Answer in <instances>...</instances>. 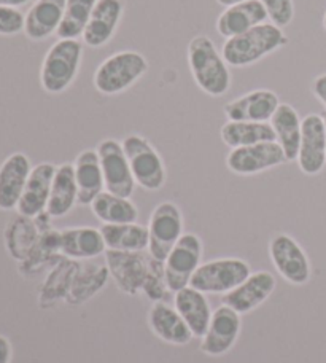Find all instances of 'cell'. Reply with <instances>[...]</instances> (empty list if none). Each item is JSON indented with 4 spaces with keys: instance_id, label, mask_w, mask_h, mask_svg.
Returning a JSON list of instances; mask_svg holds the SVG:
<instances>
[{
    "instance_id": "cell-1",
    "label": "cell",
    "mask_w": 326,
    "mask_h": 363,
    "mask_svg": "<svg viewBox=\"0 0 326 363\" xmlns=\"http://www.w3.org/2000/svg\"><path fill=\"white\" fill-rule=\"evenodd\" d=\"M188 67L196 85L212 97L225 96L231 88L230 66L208 35H196L188 43Z\"/></svg>"
},
{
    "instance_id": "cell-2",
    "label": "cell",
    "mask_w": 326,
    "mask_h": 363,
    "mask_svg": "<svg viewBox=\"0 0 326 363\" xmlns=\"http://www.w3.org/2000/svg\"><path fill=\"white\" fill-rule=\"evenodd\" d=\"M288 45L283 29L272 23L259 24L244 34L226 38L221 48L227 66L249 67Z\"/></svg>"
},
{
    "instance_id": "cell-3",
    "label": "cell",
    "mask_w": 326,
    "mask_h": 363,
    "mask_svg": "<svg viewBox=\"0 0 326 363\" xmlns=\"http://www.w3.org/2000/svg\"><path fill=\"white\" fill-rule=\"evenodd\" d=\"M84 45L78 38H57L45 55L40 85L50 94H61L77 80L82 69Z\"/></svg>"
},
{
    "instance_id": "cell-4",
    "label": "cell",
    "mask_w": 326,
    "mask_h": 363,
    "mask_svg": "<svg viewBox=\"0 0 326 363\" xmlns=\"http://www.w3.org/2000/svg\"><path fill=\"white\" fill-rule=\"evenodd\" d=\"M150 64L139 51L123 50L110 55L97 66L93 83L97 93L116 96L133 88L147 75Z\"/></svg>"
},
{
    "instance_id": "cell-5",
    "label": "cell",
    "mask_w": 326,
    "mask_h": 363,
    "mask_svg": "<svg viewBox=\"0 0 326 363\" xmlns=\"http://www.w3.org/2000/svg\"><path fill=\"white\" fill-rule=\"evenodd\" d=\"M135 184L147 191H158L166 185L164 160L152 142L140 134H129L121 142Z\"/></svg>"
},
{
    "instance_id": "cell-6",
    "label": "cell",
    "mask_w": 326,
    "mask_h": 363,
    "mask_svg": "<svg viewBox=\"0 0 326 363\" xmlns=\"http://www.w3.org/2000/svg\"><path fill=\"white\" fill-rule=\"evenodd\" d=\"M252 274L250 264L242 258H217L202 263L190 285L206 295H226Z\"/></svg>"
},
{
    "instance_id": "cell-7",
    "label": "cell",
    "mask_w": 326,
    "mask_h": 363,
    "mask_svg": "<svg viewBox=\"0 0 326 363\" xmlns=\"http://www.w3.org/2000/svg\"><path fill=\"white\" fill-rule=\"evenodd\" d=\"M148 254L164 263L166 257L179 239L184 236V213L172 201L154 207L148 220Z\"/></svg>"
},
{
    "instance_id": "cell-8",
    "label": "cell",
    "mask_w": 326,
    "mask_h": 363,
    "mask_svg": "<svg viewBox=\"0 0 326 363\" xmlns=\"http://www.w3.org/2000/svg\"><path fill=\"white\" fill-rule=\"evenodd\" d=\"M202 245L201 238L194 233H184L164 260L166 281L171 291H179L190 285L194 272L201 267Z\"/></svg>"
},
{
    "instance_id": "cell-9",
    "label": "cell",
    "mask_w": 326,
    "mask_h": 363,
    "mask_svg": "<svg viewBox=\"0 0 326 363\" xmlns=\"http://www.w3.org/2000/svg\"><path fill=\"white\" fill-rule=\"evenodd\" d=\"M101 160L106 191L118 194L123 198H130L135 190V180L130 172L129 161L126 158L123 144L116 139H103L96 147Z\"/></svg>"
},
{
    "instance_id": "cell-10",
    "label": "cell",
    "mask_w": 326,
    "mask_h": 363,
    "mask_svg": "<svg viewBox=\"0 0 326 363\" xmlns=\"http://www.w3.org/2000/svg\"><path fill=\"white\" fill-rule=\"evenodd\" d=\"M286 163L285 153L276 140L231 148L226 157V167L236 176H257Z\"/></svg>"
},
{
    "instance_id": "cell-11",
    "label": "cell",
    "mask_w": 326,
    "mask_h": 363,
    "mask_svg": "<svg viewBox=\"0 0 326 363\" xmlns=\"http://www.w3.org/2000/svg\"><path fill=\"white\" fill-rule=\"evenodd\" d=\"M103 258H106L110 277L113 279L116 287L129 296L139 295L143 287V281H145L150 258H152L148 250L121 252L107 249Z\"/></svg>"
},
{
    "instance_id": "cell-12",
    "label": "cell",
    "mask_w": 326,
    "mask_h": 363,
    "mask_svg": "<svg viewBox=\"0 0 326 363\" xmlns=\"http://www.w3.org/2000/svg\"><path fill=\"white\" fill-rule=\"evenodd\" d=\"M269 257L274 268L286 282L304 285L310 279V262L304 249L285 233L272 236L269 241Z\"/></svg>"
},
{
    "instance_id": "cell-13",
    "label": "cell",
    "mask_w": 326,
    "mask_h": 363,
    "mask_svg": "<svg viewBox=\"0 0 326 363\" xmlns=\"http://www.w3.org/2000/svg\"><path fill=\"white\" fill-rule=\"evenodd\" d=\"M242 330V317L232 308L221 304L213 311L210 323L201 338V351L210 357H220L231 351Z\"/></svg>"
},
{
    "instance_id": "cell-14",
    "label": "cell",
    "mask_w": 326,
    "mask_h": 363,
    "mask_svg": "<svg viewBox=\"0 0 326 363\" xmlns=\"http://www.w3.org/2000/svg\"><path fill=\"white\" fill-rule=\"evenodd\" d=\"M298 164L305 176H317L326 164V129L322 115L310 113L303 120Z\"/></svg>"
},
{
    "instance_id": "cell-15",
    "label": "cell",
    "mask_w": 326,
    "mask_h": 363,
    "mask_svg": "<svg viewBox=\"0 0 326 363\" xmlns=\"http://www.w3.org/2000/svg\"><path fill=\"white\" fill-rule=\"evenodd\" d=\"M125 2L123 0H97L82 42L88 48H102L115 37L120 28Z\"/></svg>"
},
{
    "instance_id": "cell-16",
    "label": "cell",
    "mask_w": 326,
    "mask_h": 363,
    "mask_svg": "<svg viewBox=\"0 0 326 363\" xmlns=\"http://www.w3.org/2000/svg\"><path fill=\"white\" fill-rule=\"evenodd\" d=\"M274 290H276L274 274L269 271H257L252 272L239 287L221 296V304H226L240 315H244L261 306L272 295Z\"/></svg>"
},
{
    "instance_id": "cell-17",
    "label": "cell",
    "mask_w": 326,
    "mask_h": 363,
    "mask_svg": "<svg viewBox=\"0 0 326 363\" xmlns=\"http://www.w3.org/2000/svg\"><path fill=\"white\" fill-rule=\"evenodd\" d=\"M280 106L279 96L271 89H253L225 106L223 112L227 121L269 123Z\"/></svg>"
},
{
    "instance_id": "cell-18",
    "label": "cell",
    "mask_w": 326,
    "mask_h": 363,
    "mask_svg": "<svg viewBox=\"0 0 326 363\" xmlns=\"http://www.w3.org/2000/svg\"><path fill=\"white\" fill-rule=\"evenodd\" d=\"M56 167L57 166L53 163H40L32 167L28 184L24 186L23 196L16 207L19 216L34 218L47 212Z\"/></svg>"
},
{
    "instance_id": "cell-19",
    "label": "cell",
    "mask_w": 326,
    "mask_h": 363,
    "mask_svg": "<svg viewBox=\"0 0 326 363\" xmlns=\"http://www.w3.org/2000/svg\"><path fill=\"white\" fill-rule=\"evenodd\" d=\"M30 171V160L21 152L11 153L0 164V211L16 209Z\"/></svg>"
},
{
    "instance_id": "cell-20",
    "label": "cell",
    "mask_w": 326,
    "mask_h": 363,
    "mask_svg": "<svg viewBox=\"0 0 326 363\" xmlns=\"http://www.w3.org/2000/svg\"><path fill=\"white\" fill-rule=\"evenodd\" d=\"M148 325L156 338L172 346H186L194 338L177 309L169 306L166 301L152 304L148 311Z\"/></svg>"
},
{
    "instance_id": "cell-21",
    "label": "cell",
    "mask_w": 326,
    "mask_h": 363,
    "mask_svg": "<svg viewBox=\"0 0 326 363\" xmlns=\"http://www.w3.org/2000/svg\"><path fill=\"white\" fill-rule=\"evenodd\" d=\"M65 0H35L26 13L24 34L32 42H43L57 34L64 18Z\"/></svg>"
},
{
    "instance_id": "cell-22",
    "label": "cell",
    "mask_w": 326,
    "mask_h": 363,
    "mask_svg": "<svg viewBox=\"0 0 326 363\" xmlns=\"http://www.w3.org/2000/svg\"><path fill=\"white\" fill-rule=\"evenodd\" d=\"M107 245L101 228L94 226H75L61 231V254L72 260H96L106 254Z\"/></svg>"
},
{
    "instance_id": "cell-23",
    "label": "cell",
    "mask_w": 326,
    "mask_h": 363,
    "mask_svg": "<svg viewBox=\"0 0 326 363\" xmlns=\"http://www.w3.org/2000/svg\"><path fill=\"white\" fill-rule=\"evenodd\" d=\"M72 164L78 188V204L91 206L102 191H106L99 155L96 148H86L78 153Z\"/></svg>"
},
{
    "instance_id": "cell-24",
    "label": "cell",
    "mask_w": 326,
    "mask_h": 363,
    "mask_svg": "<svg viewBox=\"0 0 326 363\" xmlns=\"http://www.w3.org/2000/svg\"><path fill=\"white\" fill-rule=\"evenodd\" d=\"M264 23H267V13L263 4L259 0H249V2L226 6L215 23V28L221 37L231 38Z\"/></svg>"
},
{
    "instance_id": "cell-25",
    "label": "cell",
    "mask_w": 326,
    "mask_h": 363,
    "mask_svg": "<svg viewBox=\"0 0 326 363\" xmlns=\"http://www.w3.org/2000/svg\"><path fill=\"white\" fill-rule=\"evenodd\" d=\"M174 308L190 327L194 338H202L213 314L206 294L188 285L174 294Z\"/></svg>"
},
{
    "instance_id": "cell-26",
    "label": "cell",
    "mask_w": 326,
    "mask_h": 363,
    "mask_svg": "<svg viewBox=\"0 0 326 363\" xmlns=\"http://www.w3.org/2000/svg\"><path fill=\"white\" fill-rule=\"evenodd\" d=\"M110 271L106 262H78L74 282H72V287L65 303L70 304V306H80V304L89 301L91 298L96 296L103 287H106Z\"/></svg>"
},
{
    "instance_id": "cell-27",
    "label": "cell",
    "mask_w": 326,
    "mask_h": 363,
    "mask_svg": "<svg viewBox=\"0 0 326 363\" xmlns=\"http://www.w3.org/2000/svg\"><path fill=\"white\" fill-rule=\"evenodd\" d=\"M269 123L276 133V142L282 147L286 161H296L303 134V120L299 118L298 110L290 104L280 102Z\"/></svg>"
},
{
    "instance_id": "cell-28",
    "label": "cell",
    "mask_w": 326,
    "mask_h": 363,
    "mask_svg": "<svg viewBox=\"0 0 326 363\" xmlns=\"http://www.w3.org/2000/svg\"><path fill=\"white\" fill-rule=\"evenodd\" d=\"M77 204H78V188L75 182L74 164L64 163L56 167L47 212L53 218H62L74 211V207Z\"/></svg>"
},
{
    "instance_id": "cell-29",
    "label": "cell",
    "mask_w": 326,
    "mask_h": 363,
    "mask_svg": "<svg viewBox=\"0 0 326 363\" xmlns=\"http://www.w3.org/2000/svg\"><path fill=\"white\" fill-rule=\"evenodd\" d=\"M78 267V260L62 257L53 268L50 269L47 279L38 294V304L40 308H53L56 303L67 300V295L74 282V276Z\"/></svg>"
},
{
    "instance_id": "cell-30",
    "label": "cell",
    "mask_w": 326,
    "mask_h": 363,
    "mask_svg": "<svg viewBox=\"0 0 326 363\" xmlns=\"http://www.w3.org/2000/svg\"><path fill=\"white\" fill-rule=\"evenodd\" d=\"M40 235L42 231L38 228L35 218L18 216L5 228L6 250H9L11 258L21 263L35 247Z\"/></svg>"
},
{
    "instance_id": "cell-31",
    "label": "cell",
    "mask_w": 326,
    "mask_h": 363,
    "mask_svg": "<svg viewBox=\"0 0 326 363\" xmlns=\"http://www.w3.org/2000/svg\"><path fill=\"white\" fill-rule=\"evenodd\" d=\"M91 211L103 225L135 223L139 220V209L130 198H123L108 191H102L91 203Z\"/></svg>"
},
{
    "instance_id": "cell-32",
    "label": "cell",
    "mask_w": 326,
    "mask_h": 363,
    "mask_svg": "<svg viewBox=\"0 0 326 363\" xmlns=\"http://www.w3.org/2000/svg\"><path fill=\"white\" fill-rule=\"evenodd\" d=\"M221 140L230 148L249 147L261 142L276 140V133L271 123L253 121H226L220 131Z\"/></svg>"
},
{
    "instance_id": "cell-33",
    "label": "cell",
    "mask_w": 326,
    "mask_h": 363,
    "mask_svg": "<svg viewBox=\"0 0 326 363\" xmlns=\"http://www.w3.org/2000/svg\"><path fill=\"white\" fill-rule=\"evenodd\" d=\"M101 233L108 250L145 252L148 250V228L140 223L102 225Z\"/></svg>"
},
{
    "instance_id": "cell-34",
    "label": "cell",
    "mask_w": 326,
    "mask_h": 363,
    "mask_svg": "<svg viewBox=\"0 0 326 363\" xmlns=\"http://www.w3.org/2000/svg\"><path fill=\"white\" fill-rule=\"evenodd\" d=\"M64 255L61 254V231L50 228L43 231L29 257L19 263L23 274H35L45 268H53Z\"/></svg>"
},
{
    "instance_id": "cell-35",
    "label": "cell",
    "mask_w": 326,
    "mask_h": 363,
    "mask_svg": "<svg viewBox=\"0 0 326 363\" xmlns=\"http://www.w3.org/2000/svg\"><path fill=\"white\" fill-rule=\"evenodd\" d=\"M97 0H65L64 18L57 29V38H80L86 29Z\"/></svg>"
},
{
    "instance_id": "cell-36",
    "label": "cell",
    "mask_w": 326,
    "mask_h": 363,
    "mask_svg": "<svg viewBox=\"0 0 326 363\" xmlns=\"http://www.w3.org/2000/svg\"><path fill=\"white\" fill-rule=\"evenodd\" d=\"M169 291L171 290H169V285L166 281L164 263L152 257L150 258L145 281H143L142 294L145 295L150 301L159 303V301H166Z\"/></svg>"
},
{
    "instance_id": "cell-37",
    "label": "cell",
    "mask_w": 326,
    "mask_h": 363,
    "mask_svg": "<svg viewBox=\"0 0 326 363\" xmlns=\"http://www.w3.org/2000/svg\"><path fill=\"white\" fill-rule=\"evenodd\" d=\"M267 13V19L277 28L283 29L290 26L295 18V4L293 0H259Z\"/></svg>"
},
{
    "instance_id": "cell-38",
    "label": "cell",
    "mask_w": 326,
    "mask_h": 363,
    "mask_svg": "<svg viewBox=\"0 0 326 363\" xmlns=\"http://www.w3.org/2000/svg\"><path fill=\"white\" fill-rule=\"evenodd\" d=\"M26 15L19 9L0 5V35L13 37L24 32Z\"/></svg>"
},
{
    "instance_id": "cell-39",
    "label": "cell",
    "mask_w": 326,
    "mask_h": 363,
    "mask_svg": "<svg viewBox=\"0 0 326 363\" xmlns=\"http://www.w3.org/2000/svg\"><path fill=\"white\" fill-rule=\"evenodd\" d=\"M312 93L326 107V74L318 75L312 83Z\"/></svg>"
},
{
    "instance_id": "cell-40",
    "label": "cell",
    "mask_w": 326,
    "mask_h": 363,
    "mask_svg": "<svg viewBox=\"0 0 326 363\" xmlns=\"http://www.w3.org/2000/svg\"><path fill=\"white\" fill-rule=\"evenodd\" d=\"M11 342L4 335H0V363H10L11 362Z\"/></svg>"
},
{
    "instance_id": "cell-41",
    "label": "cell",
    "mask_w": 326,
    "mask_h": 363,
    "mask_svg": "<svg viewBox=\"0 0 326 363\" xmlns=\"http://www.w3.org/2000/svg\"><path fill=\"white\" fill-rule=\"evenodd\" d=\"M30 0H0V5L5 6H13V9H19V6L28 5Z\"/></svg>"
},
{
    "instance_id": "cell-42",
    "label": "cell",
    "mask_w": 326,
    "mask_h": 363,
    "mask_svg": "<svg viewBox=\"0 0 326 363\" xmlns=\"http://www.w3.org/2000/svg\"><path fill=\"white\" fill-rule=\"evenodd\" d=\"M220 5H223L225 9L226 6H232V5H237V4H242V2H249V0H217Z\"/></svg>"
},
{
    "instance_id": "cell-43",
    "label": "cell",
    "mask_w": 326,
    "mask_h": 363,
    "mask_svg": "<svg viewBox=\"0 0 326 363\" xmlns=\"http://www.w3.org/2000/svg\"><path fill=\"white\" fill-rule=\"evenodd\" d=\"M322 118H323V123H325V129H326V112H323V115H322Z\"/></svg>"
},
{
    "instance_id": "cell-44",
    "label": "cell",
    "mask_w": 326,
    "mask_h": 363,
    "mask_svg": "<svg viewBox=\"0 0 326 363\" xmlns=\"http://www.w3.org/2000/svg\"><path fill=\"white\" fill-rule=\"evenodd\" d=\"M323 28L326 30V13H325V16H323Z\"/></svg>"
}]
</instances>
